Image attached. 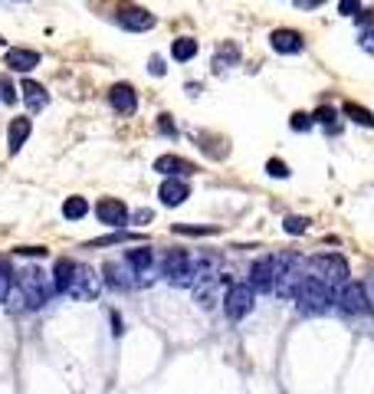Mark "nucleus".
<instances>
[{"instance_id":"f257e3e1","label":"nucleus","mask_w":374,"mask_h":394,"mask_svg":"<svg viewBox=\"0 0 374 394\" xmlns=\"http://www.w3.org/2000/svg\"><path fill=\"white\" fill-rule=\"evenodd\" d=\"M53 283H56V292H63L69 299H79V302H92L99 296V289H102L99 273H95L92 266L79 263V260H56Z\"/></svg>"},{"instance_id":"f03ea898","label":"nucleus","mask_w":374,"mask_h":394,"mask_svg":"<svg viewBox=\"0 0 374 394\" xmlns=\"http://www.w3.org/2000/svg\"><path fill=\"white\" fill-rule=\"evenodd\" d=\"M332 302H335V289L325 286L322 279H315V276H306L296 292V306L302 316H322V312L332 309Z\"/></svg>"},{"instance_id":"7ed1b4c3","label":"nucleus","mask_w":374,"mask_h":394,"mask_svg":"<svg viewBox=\"0 0 374 394\" xmlns=\"http://www.w3.org/2000/svg\"><path fill=\"white\" fill-rule=\"evenodd\" d=\"M17 286H20V292H23V299H26L30 309H43L46 302H50L53 289H56V283L43 273L40 266H26V270H20Z\"/></svg>"},{"instance_id":"20e7f679","label":"nucleus","mask_w":374,"mask_h":394,"mask_svg":"<svg viewBox=\"0 0 374 394\" xmlns=\"http://www.w3.org/2000/svg\"><path fill=\"white\" fill-rule=\"evenodd\" d=\"M309 273L315 276V279H322L325 286H332V289H341V286L348 283V263H345V257H338V253H319V257L309 260Z\"/></svg>"},{"instance_id":"39448f33","label":"nucleus","mask_w":374,"mask_h":394,"mask_svg":"<svg viewBox=\"0 0 374 394\" xmlns=\"http://www.w3.org/2000/svg\"><path fill=\"white\" fill-rule=\"evenodd\" d=\"M256 306V289L250 283H230L223 292V312L227 319H247Z\"/></svg>"},{"instance_id":"423d86ee","label":"nucleus","mask_w":374,"mask_h":394,"mask_svg":"<svg viewBox=\"0 0 374 394\" xmlns=\"http://www.w3.org/2000/svg\"><path fill=\"white\" fill-rule=\"evenodd\" d=\"M302 279H306L302 263H299L296 257H282V270H279V276H276L272 292H276L279 299H296V292H299V286H302Z\"/></svg>"},{"instance_id":"0eeeda50","label":"nucleus","mask_w":374,"mask_h":394,"mask_svg":"<svg viewBox=\"0 0 374 394\" xmlns=\"http://www.w3.org/2000/svg\"><path fill=\"white\" fill-rule=\"evenodd\" d=\"M279 270H282V257H260L250 266V286L256 292H272Z\"/></svg>"},{"instance_id":"6e6552de","label":"nucleus","mask_w":374,"mask_h":394,"mask_svg":"<svg viewBox=\"0 0 374 394\" xmlns=\"http://www.w3.org/2000/svg\"><path fill=\"white\" fill-rule=\"evenodd\" d=\"M335 302H338L348 316H368L371 312V302H368V289L361 283H355V279H348V283L338 289V296H335Z\"/></svg>"},{"instance_id":"1a4fd4ad","label":"nucleus","mask_w":374,"mask_h":394,"mask_svg":"<svg viewBox=\"0 0 374 394\" xmlns=\"http://www.w3.org/2000/svg\"><path fill=\"white\" fill-rule=\"evenodd\" d=\"M119 23L132 33H145L154 26V14H148L145 7H138V4H119Z\"/></svg>"},{"instance_id":"9d476101","label":"nucleus","mask_w":374,"mask_h":394,"mask_svg":"<svg viewBox=\"0 0 374 394\" xmlns=\"http://www.w3.org/2000/svg\"><path fill=\"white\" fill-rule=\"evenodd\" d=\"M161 273L168 276L171 283L187 286L191 283V257H187L184 250H171L168 257H164V263H161Z\"/></svg>"},{"instance_id":"9b49d317","label":"nucleus","mask_w":374,"mask_h":394,"mask_svg":"<svg viewBox=\"0 0 374 394\" xmlns=\"http://www.w3.org/2000/svg\"><path fill=\"white\" fill-rule=\"evenodd\" d=\"M269 46L282 56H296V53L306 50V36L292 30V26H282V30H272L269 33Z\"/></svg>"},{"instance_id":"f8f14e48","label":"nucleus","mask_w":374,"mask_h":394,"mask_svg":"<svg viewBox=\"0 0 374 394\" xmlns=\"http://www.w3.org/2000/svg\"><path fill=\"white\" fill-rule=\"evenodd\" d=\"M95 217H99L105 227H122V223H128V207L122 204L119 197H102V201L95 204Z\"/></svg>"},{"instance_id":"ddd939ff","label":"nucleus","mask_w":374,"mask_h":394,"mask_svg":"<svg viewBox=\"0 0 374 394\" xmlns=\"http://www.w3.org/2000/svg\"><path fill=\"white\" fill-rule=\"evenodd\" d=\"M154 171L164 174V178H187V174H194V161H187L181 154H161V158H154Z\"/></svg>"},{"instance_id":"4468645a","label":"nucleus","mask_w":374,"mask_h":394,"mask_svg":"<svg viewBox=\"0 0 374 394\" xmlns=\"http://www.w3.org/2000/svg\"><path fill=\"white\" fill-rule=\"evenodd\" d=\"M158 197H161L164 207H181L191 197V184L184 178H164L161 188H158Z\"/></svg>"},{"instance_id":"2eb2a0df","label":"nucleus","mask_w":374,"mask_h":394,"mask_svg":"<svg viewBox=\"0 0 374 394\" xmlns=\"http://www.w3.org/2000/svg\"><path fill=\"white\" fill-rule=\"evenodd\" d=\"M109 102H112V109L119 112V115H135L138 95H135V89L128 86V82H115V86L109 89Z\"/></svg>"},{"instance_id":"dca6fc26","label":"nucleus","mask_w":374,"mask_h":394,"mask_svg":"<svg viewBox=\"0 0 374 394\" xmlns=\"http://www.w3.org/2000/svg\"><path fill=\"white\" fill-rule=\"evenodd\" d=\"M30 132H33V122L26 119V115H17V119L10 122V129H7V145H10V154H17L20 148L26 145V138H30Z\"/></svg>"},{"instance_id":"f3484780","label":"nucleus","mask_w":374,"mask_h":394,"mask_svg":"<svg viewBox=\"0 0 374 394\" xmlns=\"http://www.w3.org/2000/svg\"><path fill=\"white\" fill-rule=\"evenodd\" d=\"M7 66L14 69V73H30V69L40 66V53H36V50H23V46L7 50Z\"/></svg>"},{"instance_id":"a211bd4d","label":"nucleus","mask_w":374,"mask_h":394,"mask_svg":"<svg viewBox=\"0 0 374 394\" xmlns=\"http://www.w3.org/2000/svg\"><path fill=\"white\" fill-rule=\"evenodd\" d=\"M20 92H23V102L30 105V112H40L50 105V95H46V89L40 86V82H33V79H26L23 86H20Z\"/></svg>"},{"instance_id":"6ab92c4d","label":"nucleus","mask_w":374,"mask_h":394,"mask_svg":"<svg viewBox=\"0 0 374 394\" xmlns=\"http://www.w3.org/2000/svg\"><path fill=\"white\" fill-rule=\"evenodd\" d=\"M197 50H201V46H197L194 36H178V40L171 43V56L178 63H191L197 56Z\"/></svg>"},{"instance_id":"aec40b11","label":"nucleus","mask_w":374,"mask_h":394,"mask_svg":"<svg viewBox=\"0 0 374 394\" xmlns=\"http://www.w3.org/2000/svg\"><path fill=\"white\" fill-rule=\"evenodd\" d=\"M125 263L135 270V273H148L154 263V253L148 247H135V250H128L125 253Z\"/></svg>"},{"instance_id":"412c9836","label":"nucleus","mask_w":374,"mask_h":394,"mask_svg":"<svg viewBox=\"0 0 374 394\" xmlns=\"http://www.w3.org/2000/svg\"><path fill=\"white\" fill-rule=\"evenodd\" d=\"M341 112L348 115L355 125H365V129H374V112L365 109V105H358V102H345L341 105Z\"/></svg>"},{"instance_id":"4be33fe9","label":"nucleus","mask_w":374,"mask_h":394,"mask_svg":"<svg viewBox=\"0 0 374 394\" xmlns=\"http://www.w3.org/2000/svg\"><path fill=\"white\" fill-rule=\"evenodd\" d=\"M85 214H89V201L85 197H66L63 201V217L66 220H82Z\"/></svg>"},{"instance_id":"5701e85b","label":"nucleus","mask_w":374,"mask_h":394,"mask_svg":"<svg viewBox=\"0 0 374 394\" xmlns=\"http://www.w3.org/2000/svg\"><path fill=\"white\" fill-rule=\"evenodd\" d=\"M102 273L109 276V283H112V286H119V289H128V286H132V279H128V276L119 270V263H105Z\"/></svg>"},{"instance_id":"b1692460","label":"nucleus","mask_w":374,"mask_h":394,"mask_svg":"<svg viewBox=\"0 0 374 394\" xmlns=\"http://www.w3.org/2000/svg\"><path fill=\"white\" fill-rule=\"evenodd\" d=\"M282 230L289 233V237H302L309 230V217H286L282 220Z\"/></svg>"},{"instance_id":"393cba45","label":"nucleus","mask_w":374,"mask_h":394,"mask_svg":"<svg viewBox=\"0 0 374 394\" xmlns=\"http://www.w3.org/2000/svg\"><path fill=\"white\" fill-rule=\"evenodd\" d=\"M10 289H14V273H10V266L0 260V302H7Z\"/></svg>"},{"instance_id":"a878e982","label":"nucleus","mask_w":374,"mask_h":394,"mask_svg":"<svg viewBox=\"0 0 374 394\" xmlns=\"http://www.w3.org/2000/svg\"><path fill=\"white\" fill-rule=\"evenodd\" d=\"M315 125V115H309V112H296L289 119V129L292 132H309Z\"/></svg>"},{"instance_id":"bb28decb","label":"nucleus","mask_w":374,"mask_h":394,"mask_svg":"<svg viewBox=\"0 0 374 394\" xmlns=\"http://www.w3.org/2000/svg\"><path fill=\"white\" fill-rule=\"evenodd\" d=\"M174 233H187V237H210L217 227H191V223H174Z\"/></svg>"},{"instance_id":"cd10ccee","label":"nucleus","mask_w":374,"mask_h":394,"mask_svg":"<svg viewBox=\"0 0 374 394\" xmlns=\"http://www.w3.org/2000/svg\"><path fill=\"white\" fill-rule=\"evenodd\" d=\"M122 240H138L135 233H109V237H99V240H89V247H109V243H122Z\"/></svg>"},{"instance_id":"c85d7f7f","label":"nucleus","mask_w":374,"mask_h":394,"mask_svg":"<svg viewBox=\"0 0 374 394\" xmlns=\"http://www.w3.org/2000/svg\"><path fill=\"white\" fill-rule=\"evenodd\" d=\"M338 14L341 17H358L361 14V0H338Z\"/></svg>"},{"instance_id":"c756f323","label":"nucleus","mask_w":374,"mask_h":394,"mask_svg":"<svg viewBox=\"0 0 374 394\" xmlns=\"http://www.w3.org/2000/svg\"><path fill=\"white\" fill-rule=\"evenodd\" d=\"M266 171H269L272 178H289V164H286V161H276V158H272V161H266Z\"/></svg>"},{"instance_id":"7c9ffc66","label":"nucleus","mask_w":374,"mask_h":394,"mask_svg":"<svg viewBox=\"0 0 374 394\" xmlns=\"http://www.w3.org/2000/svg\"><path fill=\"white\" fill-rule=\"evenodd\" d=\"M158 132L168 138H178V129H174V122H171V115H158Z\"/></svg>"},{"instance_id":"2f4dec72","label":"nucleus","mask_w":374,"mask_h":394,"mask_svg":"<svg viewBox=\"0 0 374 394\" xmlns=\"http://www.w3.org/2000/svg\"><path fill=\"white\" fill-rule=\"evenodd\" d=\"M312 115H315V122H325V125H332V122L338 119V112H335V109H328V105H322V109H319V112H312Z\"/></svg>"},{"instance_id":"473e14b6","label":"nucleus","mask_w":374,"mask_h":394,"mask_svg":"<svg viewBox=\"0 0 374 394\" xmlns=\"http://www.w3.org/2000/svg\"><path fill=\"white\" fill-rule=\"evenodd\" d=\"M0 99L4 102H17V89L10 86V79H0Z\"/></svg>"},{"instance_id":"72a5a7b5","label":"nucleus","mask_w":374,"mask_h":394,"mask_svg":"<svg viewBox=\"0 0 374 394\" xmlns=\"http://www.w3.org/2000/svg\"><path fill=\"white\" fill-rule=\"evenodd\" d=\"M358 46H361L365 53H371V56H374V26H371V30H365L361 36H358Z\"/></svg>"},{"instance_id":"f704fd0d","label":"nucleus","mask_w":374,"mask_h":394,"mask_svg":"<svg viewBox=\"0 0 374 394\" xmlns=\"http://www.w3.org/2000/svg\"><path fill=\"white\" fill-rule=\"evenodd\" d=\"M20 257H46V247H17Z\"/></svg>"},{"instance_id":"c9c22d12","label":"nucleus","mask_w":374,"mask_h":394,"mask_svg":"<svg viewBox=\"0 0 374 394\" xmlns=\"http://www.w3.org/2000/svg\"><path fill=\"white\" fill-rule=\"evenodd\" d=\"M358 23H365L368 30H371L374 26V10H361V14H358Z\"/></svg>"},{"instance_id":"e433bc0d","label":"nucleus","mask_w":374,"mask_h":394,"mask_svg":"<svg viewBox=\"0 0 374 394\" xmlns=\"http://www.w3.org/2000/svg\"><path fill=\"white\" fill-rule=\"evenodd\" d=\"M148 66H151V73H154V76H164V63L158 60V56H151V63H148Z\"/></svg>"},{"instance_id":"4c0bfd02","label":"nucleus","mask_w":374,"mask_h":394,"mask_svg":"<svg viewBox=\"0 0 374 394\" xmlns=\"http://www.w3.org/2000/svg\"><path fill=\"white\" fill-rule=\"evenodd\" d=\"M325 0H299V7L302 10H312V7H322Z\"/></svg>"},{"instance_id":"58836bf2","label":"nucleus","mask_w":374,"mask_h":394,"mask_svg":"<svg viewBox=\"0 0 374 394\" xmlns=\"http://www.w3.org/2000/svg\"><path fill=\"white\" fill-rule=\"evenodd\" d=\"M151 217H154L151 211H138V214H135V220H138V223H151Z\"/></svg>"},{"instance_id":"ea45409f","label":"nucleus","mask_w":374,"mask_h":394,"mask_svg":"<svg viewBox=\"0 0 374 394\" xmlns=\"http://www.w3.org/2000/svg\"><path fill=\"white\" fill-rule=\"evenodd\" d=\"M0 46H4V36H0Z\"/></svg>"},{"instance_id":"a19ab883","label":"nucleus","mask_w":374,"mask_h":394,"mask_svg":"<svg viewBox=\"0 0 374 394\" xmlns=\"http://www.w3.org/2000/svg\"><path fill=\"white\" fill-rule=\"evenodd\" d=\"M0 102H4V99H0Z\"/></svg>"}]
</instances>
